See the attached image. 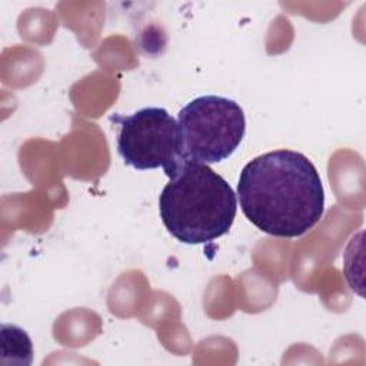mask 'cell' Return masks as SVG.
Here are the masks:
<instances>
[{
	"label": "cell",
	"instance_id": "obj_4",
	"mask_svg": "<svg viewBox=\"0 0 366 366\" xmlns=\"http://www.w3.org/2000/svg\"><path fill=\"white\" fill-rule=\"evenodd\" d=\"M119 127L116 147L123 163L136 170L163 169L170 176L183 162L177 120L163 107H143L132 114L113 113Z\"/></svg>",
	"mask_w": 366,
	"mask_h": 366
},
{
	"label": "cell",
	"instance_id": "obj_1",
	"mask_svg": "<svg viewBox=\"0 0 366 366\" xmlns=\"http://www.w3.org/2000/svg\"><path fill=\"white\" fill-rule=\"evenodd\" d=\"M237 199L247 220L274 237H299L325 212V190L315 164L279 149L252 159L240 172Z\"/></svg>",
	"mask_w": 366,
	"mask_h": 366
},
{
	"label": "cell",
	"instance_id": "obj_5",
	"mask_svg": "<svg viewBox=\"0 0 366 366\" xmlns=\"http://www.w3.org/2000/svg\"><path fill=\"white\" fill-rule=\"evenodd\" d=\"M1 363L29 366L33 360L30 336L16 325H1Z\"/></svg>",
	"mask_w": 366,
	"mask_h": 366
},
{
	"label": "cell",
	"instance_id": "obj_3",
	"mask_svg": "<svg viewBox=\"0 0 366 366\" xmlns=\"http://www.w3.org/2000/svg\"><path fill=\"white\" fill-rule=\"evenodd\" d=\"M182 157L213 164L230 157L246 133V119L239 103L229 97L206 94L190 100L177 113Z\"/></svg>",
	"mask_w": 366,
	"mask_h": 366
},
{
	"label": "cell",
	"instance_id": "obj_2",
	"mask_svg": "<svg viewBox=\"0 0 366 366\" xmlns=\"http://www.w3.org/2000/svg\"><path fill=\"white\" fill-rule=\"evenodd\" d=\"M167 177L159 196V213L176 240L186 244L210 243L230 230L237 197L209 164L183 160Z\"/></svg>",
	"mask_w": 366,
	"mask_h": 366
}]
</instances>
